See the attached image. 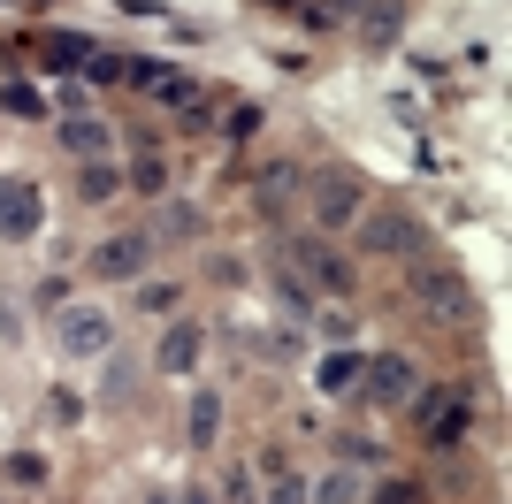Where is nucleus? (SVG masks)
Segmentation results:
<instances>
[{"mask_svg":"<svg viewBox=\"0 0 512 504\" xmlns=\"http://www.w3.org/2000/svg\"><path fill=\"white\" fill-rule=\"evenodd\" d=\"M92 54H100V46H92L85 31H46V39H39V62L46 69H85Z\"/></svg>","mask_w":512,"mask_h":504,"instance_id":"nucleus-12","label":"nucleus"},{"mask_svg":"<svg viewBox=\"0 0 512 504\" xmlns=\"http://www.w3.org/2000/svg\"><path fill=\"white\" fill-rule=\"evenodd\" d=\"M54 344H62L69 359H100L107 344H115V314H100V306H62V314H54Z\"/></svg>","mask_w":512,"mask_h":504,"instance_id":"nucleus-4","label":"nucleus"},{"mask_svg":"<svg viewBox=\"0 0 512 504\" xmlns=\"http://www.w3.org/2000/svg\"><path fill=\"white\" fill-rule=\"evenodd\" d=\"M360 375H367V359H352L344 344H337V352H329V359L314 367V382L329 390V398H344V390H360Z\"/></svg>","mask_w":512,"mask_h":504,"instance_id":"nucleus-14","label":"nucleus"},{"mask_svg":"<svg viewBox=\"0 0 512 504\" xmlns=\"http://www.w3.org/2000/svg\"><path fill=\"white\" fill-rule=\"evenodd\" d=\"M306 504H360V482H352V474H329V482H321Z\"/></svg>","mask_w":512,"mask_h":504,"instance_id":"nucleus-22","label":"nucleus"},{"mask_svg":"<svg viewBox=\"0 0 512 504\" xmlns=\"http://www.w3.org/2000/svg\"><path fill=\"white\" fill-rule=\"evenodd\" d=\"M413 428H421L428 451H459L474 428V382H451V390H413Z\"/></svg>","mask_w":512,"mask_h":504,"instance_id":"nucleus-1","label":"nucleus"},{"mask_svg":"<svg viewBox=\"0 0 512 504\" xmlns=\"http://www.w3.org/2000/svg\"><path fill=\"white\" fill-rule=\"evenodd\" d=\"M169 504H207V489H169Z\"/></svg>","mask_w":512,"mask_h":504,"instance_id":"nucleus-29","label":"nucleus"},{"mask_svg":"<svg viewBox=\"0 0 512 504\" xmlns=\"http://www.w3.org/2000/svg\"><path fill=\"white\" fill-rule=\"evenodd\" d=\"M306 497H314V489H306L299 474H276V482H268V497H260V504H306Z\"/></svg>","mask_w":512,"mask_h":504,"instance_id":"nucleus-24","label":"nucleus"},{"mask_svg":"<svg viewBox=\"0 0 512 504\" xmlns=\"http://www.w3.org/2000/svg\"><path fill=\"white\" fill-rule=\"evenodd\" d=\"M123 191H138V199H161V191H169V161H161V153H138V161L123 168Z\"/></svg>","mask_w":512,"mask_h":504,"instance_id":"nucleus-16","label":"nucleus"},{"mask_svg":"<svg viewBox=\"0 0 512 504\" xmlns=\"http://www.w3.org/2000/svg\"><path fill=\"white\" fill-rule=\"evenodd\" d=\"M337 451H344V466H352V459H360V466H375V459H383V451H375L367 436H337Z\"/></svg>","mask_w":512,"mask_h":504,"instance_id":"nucleus-28","label":"nucleus"},{"mask_svg":"<svg viewBox=\"0 0 512 504\" xmlns=\"http://www.w3.org/2000/svg\"><path fill=\"white\" fill-rule=\"evenodd\" d=\"M214 436H222V390H199L192 413H184V443H199V451H207Z\"/></svg>","mask_w":512,"mask_h":504,"instance_id":"nucleus-13","label":"nucleus"},{"mask_svg":"<svg viewBox=\"0 0 512 504\" xmlns=\"http://www.w3.org/2000/svg\"><path fill=\"white\" fill-rule=\"evenodd\" d=\"M161 230H169V237H199V230H207V222H199V207H184V199H169V207H161Z\"/></svg>","mask_w":512,"mask_h":504,"instance_id":"nucleus-21","label":"nucleus"},{"mask_svg":"<svg viewBox=\"0 0 512 504\" xmlns=\"http://www.w3.org/2000/svg\"><path fill=\"white\" fill-rule=\"evenodd\" d=\"M138 314H176V283L169 275H138Z\"/></svg>","mask_w":512,"mask_h":504,"instance_id":"nucleus-18","label":"nucleus"},{"mask_svg":"<svg viewBox=\"0 0 512 504\" xmlns=\"http://www.w3.org/2000/svg\"><path fill=\"white\" fill-rule=\"evenodd\" d=\"M276 8H291V0H276Z\"/></svg>","mask_w":512,"mask_h":504,"instance_id":"nucleus-31","label":"nucleus"},{"mask_svg":"<svg viewBox=\"0 0 512 504\" xmlns=\"http://www.w3.org/2000/svg\"><path fill=\"white\" fill-rule=\"evenodd\" d=\"M0 474H8L16 489H46V459H39V451H16V459L0 466Z\"/></svg>","mask_w":512,"mask_h":504,"instance_id":"nucleus-19","label":"nucleus"},{"mask_svg":"<svg viewBox=\"0 0 512 504\" xmlns=\"http://www.w3.org/2000/svg\"><path fill=\"white\" fill-rule=\"evenodd\" d=\"M314 222H321V230L360 222V176H321V184H314Z\"/></svg>","mask_w":512,"mask_h":504,"instance_id":"nucleus-9","label":"nucleus"},{"mask_svg":"<svg viewBox=\"0 0 512 504\" xmlns=\"http://www.w3.org/2000/svg\"><path fill=\"white\" fill-rule=\"evenodd\" d=\"M367 405H406L413 390H421V375H413V359L406 352H375L367 359V375H360Z\"/></svg>","mask_w":512,"mask_h":504,"instance_id":"nucleus-7","label":"nucleus"},{"mask_svg":"<svg viewBox=\"0 0 512 504\" xmlns=\"http://www.w3.org/2000/svg\"><path fill=\"white\" fill-rule=\"evenodd\" d=\"M360 252H421V222L406 207H375L360 222Z\"/></svg>","mask_w":512,"mask_h":504,"instance_id":"nucleus-8","label":"nucleus"},{"mask_svg":"<svg viewBox=\"0 0 512 504\" xmlns=\"http://www.w3.org/2000/svg\"><path fill=\"white\" fill-rule=\"evenodd\" d=\"M100 283H138V275L153 268V237H138V230H123V237H107V245H92V260H85Z\"/></svg>","mask_w":512,"mask_h":504,"instance_id":"nucleus-6","label":"nucleus"},{"mask_svg":"<svg viewBox=\"0 0 512 504\" xmlns=\"http://www.w3.org/2000/svg\"><path fill=\"white\" fill-rule=\"evenodd\" d=\"M413 298H421V314L451 321V329L482 314V298H474V283H467L459 268H444V260H421V268H413Z\"/></svg>","mask_w":512,"mask_h":504,"instance_id":"nucleus-2","label":"nucleus"},{"mask_svg":"<svg viewBox=\"0 0 512 504\" xmlns=\"http://www.w3.org/2000/svg\"><path fill=\"white\" fill-rule=\"evenodd\" d=\"M321 8H329V16H352V8H367V0H321Z\"/></svg>","mask_w":512,"mask_h":504,"instance_id":"nucleus-30","label":"nucleus"},{"mask_svg":"<svg viewBox=\"0 0 512 504\" xmlns=\"http://www.w3.org/2000/svg\"><path fill=\"white\" fill-rule=\"evenodd\" d=\"M62 146L77 153V161H115V130L92 123V115H69V123H62Z\"/></svg>","mask_w":512,"mask_h":504,"instance_id":"nucleus-10","label":"nucleus"},{"mask_svg":"<svg viewBox=\"0 0 512 504\" xmlns=\"http://www.w3.org/2000/svg\"><path fill=\"white\" fill-rule=\"evenodd\" d=\"M46 230V191L23 184V176H0V237L8 245H23V237Z\"/></svg>","mask_w":512,"mask_h":504,"instance_id":"nucleus-5","label":"nucleus"},{"mask_svg":"<svg viewBox=\"0 0 512 504\" xmlns=\"http://www.w3.org/2000/svg\"><path fill=\"white\" fill-rule=\"evenodd\" d=\"M153 367H161V375H192V367H199V329H192V321H176V329L161 336Z\"/></svg>","mask_w":512,"mask_h":504,"instance_id":"nucleus-11","label":"nucleus"},{"mask_svg":"<svg viewBox=\"0 0 512 504\" xmlns=\"http://www.w3.org/2000/svg\"><path fill=\"white\" fill-rule=\"evenodd\" d=\"M222 504H253V466H230V482H222Z\"/></svg>","mask_w":512,"mask_h":504,"instance_id":"nucleus-26","label":"nucleus"},{"mask_svg":"<svg viewBox=\"0 0 512 504\" xmlns=\"http://www.w3.org/2000/svg\"><path fill=\"white\" fill-rule=\"evenodd\" d=\"M291 268H306V283L329 291V298H352V291H360V268H352L329 237H291Z\"/></svg>","mask_w":512,"mask_h":504,"instance_id":"nucleus-3","label":"nucleus"},{"mask_svg":"<svg viewBox=\"0 0 512 504\" xmlns=\"http://www.w3.org/2000/svg\"><path fill=\"white\" fill-rule=\"evenodd\" d=\"M428 497V489L421 482H406V474H398V482H383V489H375V504H421Z\"/></svg>","mask_w":512,"mask_h":504,"instance_id":"nucleus-25","label":"nucleus"},{"mask_svg":"<svg viewBox=\"0 0 512 504\" xmlns=\"http://www.w3.org/2000/svg\"><path fill=\"white\" fill-rule=\"evenodd\" d=\"M0 115H23V123H39V115H54V107H46L39 92H31V84H16V77H8V84H0Z\"/></svg>","mask_w":512,"mask_h":504,"instance_id":"nucleus-17","label":"nucleus"},{"mask_svg":"<svg viewBox=\"0 0 512 504\" xmlns=\"http://www.w3.org/2000/svg\"><path fill=\"white\" fill-rule=\"evenodd\" d=\"M123 62H130V54H107V46H100V54L85 62V84H123Z\"/></svg>","mask_w":512,"mask_h":504,"instance_id":"nucleus-23","label":"nucleus"},{"mask_svg":"<svg viewBox=\"0 0 512 504\" xmlns=\"http://www.w3.org/2000/svg\"><path fill=\"white\" fill-rule=\"evenodd\" d=\"M115 191H123V168L115 161H85L77 168V199H85V207H107Z\"/></svg>","mask_w":512,"mask_h":504,"instance_id":"nucleus-15","label":"nucleus"},{"mask_svg":"<svg viewBox=\"0 0 512 504\" xmlns=\"http://www.w3.org/2000/svg\"><path fill=\"white\" fill-rule=\"evenodd\" d=\"M367 39H375V46L398 39V8H375V16H367Z\"/></svg>","mask_w":512,"mask_h":504,"instance_id":"nucleus-27","label":"nucleus"},{"mask_svg":"<svg viewBox=\"0 0 512 504\" xmlns=\"http://www.w3.org/2000/svg\"><path fill=\"white\" fill-rule=\"evenodd\" d=\"M253 130H260V100H237L230 115H222V138H237V146H245Z\"/></svg>","mask_w":512,"mask_h":504,"instance_id":"nucleus-20","label":"nucleus"}]
</instances>
